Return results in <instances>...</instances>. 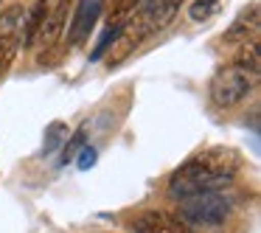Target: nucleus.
Here are the masks:
<instances>
[{
    "mask_svg": "<svg viewBox=\"0 0 261 233\" xmlns=\"http://www.w3.org/2000/svg\"><path fill=\"white\" fill-rule=\"evenodd\" d=\"M152 31L154 29H152V20H149V12L143 9V3H138L135 12L124 20V25H121L118 37L113 40V45L107 48V51H110V59H107L110 68H115V65L124 62V59L129 57V54L135 51V48L141 45Z\"/></svg>",
    "mask_w": 261,
    "mask_h": 233,
    "instance_id": "obj_3",
    "label": "nucleus"
},
{
    "mask_svg": "<svg viewBox=\"0 0 261 233\" xmlns=\"http://www.w3.org/2000/svg\"><path fill=\"white\" fill-rule=\"evenodd\" d=\"M239 169V158L230 149H208L194 158H188L180 169L171 174L169 180V197L171 199H186L194 194L205 191H219V188L230 186L233 174Z\"/></svg>",
    "mask_w": 261,
    "mask_h": 233,
    "instance_id": "obj_1",
    "label": "nucleus"
},
{
    "mask_svg": "<svg viewBox=\"0 0 261 233\" xmlns=\"http://www.w3.org/2000/svg\"><path fill=\"white\" fill-rule=\"evenodd\" d=\"M138 3H141V0H113V12H110V17H129V14L135 12Z\"/></svg>",
    "mask_w": 261,
    "mask_h": 233,
    "instance_id": "obj_17",
    "label": "nucleus"
},
{
    "mask_svg": "<svg viewBox=\"0 0 261 233\" xmlns=\"http://www.w3.org/2000/svg\"><path fill=\"white\" fill-rule=\"evenodd\" d=\"M258 20H261L258 3H253V6H247L230 23V29L225 31V42H230V45H236V42H239V45H244L247 40H253V37L258 34Z\"/></svg>",
    "mask_w": 261,
    "mask_h": 233,
    "instance_id": "obj_8",
    "label": "nucleus"
},
{
    "mask_svg": "<svg viewBox=\"0 0 261 233\" xmlns=\"http://www.w3.org/2000/svg\"><path fill=\"white\" fill-rule=\"evenodd\" d=\"M96 163V149H82V160H79V169H90Z\"/></svg>",
    "mask_w": 261,
    "mask_h": 233,
    "instance_id": "obj_18",
    "label": "nucleus"
},
{
    "mask_svg": "<svg viewBox=\"0 0 261 233\" xmlns=\"http://www.w3.org/2000/svg\"><path fill=\"white\" fill-rule=\"evenodd\" d=\"M65 138H68V126H65L62 121H54V124L48 126V132H45V146H42V154H51L54 149L65 141Z\"/></svg>",
    "mask_w": 261,
    "mask_h": 233,
    "instance_id": "obj_14",
    "label": "nucleus"
},
{
    "mask_svg": "<svg viewBox=\"0 0 261 233\" xmlns=\"http://www.w3.org/2000/svg\"><path fill=\"white\" fill-rule=\"evenodd\" d=\"M132 233H194L188 225H182L169 211H141L129 219Z\"/></svg>",
    "mask_w": 261,
    "mask_h": 233,
    "instance_id": "obj_5",
    "label": "nucleus"
},
{
    "mask_svg": "<svg viewBox=\"0 0 261 233\" xmlns=\"http://www.w3.org/2000/svg\"><path fill=\"white\" fill-rule=\"evenodd\" d=\"M250 90H253V79L242 68H225L211 82V98L216 107H233L242 98H247Z\"/></svg>",
    "mask_w": 261,
    "mask_h": 233,
    "instance_id": "obj_4",
    "label": "nucleus"
},
{
    "mask_svg": "<svg viewBox=\"0 0 261 233\" xmlns=\"http://www.w3.org/2000/svg\"><path fill=\"white\" fill-rule=\"evenodd\" d=\"M85 135H87V126H82V130L76 132V135L70 138L68 143H65V154H62V163H68V160H73V154L79 152L82 146H85Z\"/></svg>",
    "mask_w": 261,
    "mask_h": 233,
    "instance_id": "obj_16",
    "label": "nucleus"
},
{
    "mask_svg": "<svg viewBox=\"0 0 261 233\" xmlns=\"http://www.w3.org/2000/svg\"><path fill=\"white\" fill-rule=\"evenodd\" d=\"M48 6H51V0H34V6H31L29 17H23V29H20V37H17V42H20L23 48H31V45H34L37 29H40L42 20H45Z\"/></svg>",
    "mask_w": 261,
    "mask_h": 233,
    "instance_id": "obj_9",
    "label": "nucleus"
},
{
    "mask_svg": "<svg viewBox=\"0 0 261 233\" xmlns=\"http://www.w3.org/2000/svg\"><path fill=\"white\" fill-rule=\"evenodd\" d=\"M216 9H219V0H194L191 9H188V17L194 23H205L216 14Z\"/></svg>",
    "mask_w": 261,
    "mask_h": 233,
    "instance_id": "obj_13",
    "label": "nucleus"
},
{
    "mask_svg": "<svg viewBox=\"0 0 261 233\" xmlns=\"http://www.w3.org/2000/svg\"><path fill=\"white\" fill-rule=\"evenodd\" d=\"M104 3L107 0H79L76 3V14H73V23H70V45H79V42L87 40V34L93 31V25L98 23L104 12Z\"/></svg>",
    "mask_w": 261,
    "mask_h": 233,
    "instance_id": "obj_7",
    "label": "nucleus"
},
{
    "mask_svg": "<svg viewBox=\"0 0 261 233\" xmlns=\"http://www.w3.org/2000/svg\"><path fill=\"white\" fill-rule=\"evenodd\" d=\"M143 9L149 12V20H152V29H163V25H169L171 20H174L177 9H180L182 0H141Z\"/></svg>",
    "mask_w": 261,
    "mask_h": 233,
    "instance_id": "obj_10",
    "label": "nucleus"
},
{
    "mask_svg": "<svg viewBox=\"0 0 261 233\" xmlns=\"http://www.w3.org/2000/svg\"><path fill=\"white\" fill-rule=\"evenodd\" d=\"M233 202L219 191H205V194H194L177 202V219L182 225H188L191 230L199 227H219L225 225V219L230 216Z\"/></svg>",
    "mask_w": 261,
    "mask_h": 233,
    "instance_id": "obj_2",
    "label": "nucleus"
},
{
    "mask_svg": "<svg viewBox=\"0 0 261 233\" xmlns=\"http://www.w3.org/2000/svg\"><path fill=\"white\" fill-rule=\"evenodd\" d=\"M68 9H70V0H54V6H48L45 20H42V25L37 29L34 45H40V48H54L57 45V40L62 37V31H65Z\"/></svg>",
    "mask_w": 261,
    "mask_h": 233,
    "instance_id": "obj_6",
    "label": "nucleus"
},
{
    "mask_svg": "<svg viewBox=\"0 0 261 233\" xmlns=\"http://www.w3.org/2000/svg\"><path fill=\"white\" fill-rule=\"evenodd\" d=\"M17 29H23V9L12 6V9H6V12L0 14V34H9V37L17 40L20 37Z\"/></svg>",
    "mask_w": 261,
    "mask_h": 233,
    "instance_id": "obj_11",
    "label": "nucleus"
},
{
    "mask_svg": "<svg viewBox=\"0 0 261 233\" xmlns=\"http://www.w3.org/2000/svg\"><path fill=\"white\" fill-rule=\"evenodd\" d=\"M239 68L250 70V73H258L261 62H258V42H244V54L239 59Z\"/></svg>",
    "mask_w": 261,
    "mask_h": 233,
    "instance_id": "obj_15",
    "label": "nucleus"
},
{
    "mask_svg": "<svg viewBox=\"0 0 261 233\" xmlns=\"http://www.w3.org/2000/svg\"><path fill=\"white\" fill-rule=\"evenodd\" d=\"M17 45H20V42L14 40V37L0 34V79H3V76L9 73V68H12L14 54H17Z\"/></svg>",
    "mask_w": 261,
    "mask_h": 233,
    "instance_id": "obj_12",
    "label": "nucleus"
}]
</instances>
